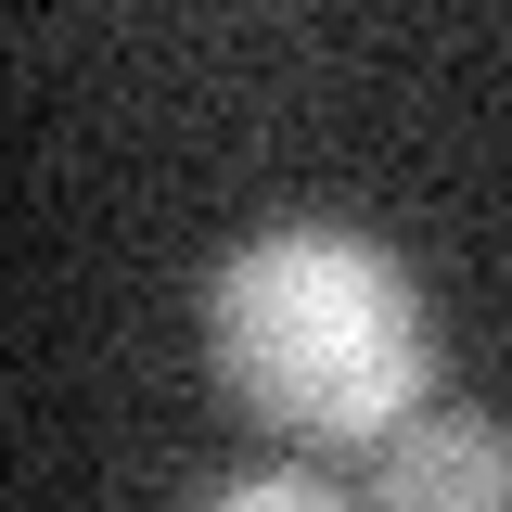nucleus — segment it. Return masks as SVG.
Returning a JSON list of instances; mask_svg holds the SVG:
<instances>
[{"instance_id": "f257e3e1", "label": "nucleus", "mask_w": 512, "mask_h": 512, "mask_svg": "<svg viewBox=\"0 0 512 512\" xmlns=\"http://www.w3.org/2000/svg\"><path fill=\"white\" fill-rule=\"evenodd\" d=\"M205 333H218L231 397H256L308 448H384L436 384V333H423L410 269L384 244H359V231L244 244L205 295Z\"/></svg>"}, {"instance_id": "7ed1b4c3", "label": "nucleus", "mask_w": 512, "mask_h": 512, "mask_svg": "<svg viewBox=\"0 0 512 512\" xmlns=\"http://www.w3.org/2000/svg\"><path fill=\"white\" fill-rule=\"evenodd\" d=\"M205 512H359V500H333L320 474H244V487H218Z\"/></svg>"}, {"instance_id": "f03ea898", "label": "nucleus", "mask_w": 512, "mask_h": 512, "mask_svg": "<svg viewBox=\"0 0 512 512\" xmlns=\"http://www.w3.org/2000/svg\"><path fill=\"white\" fill-rule=\"evenodd\" d=\"M359 512H512V436L487 410H410L372 448Z\"/></svg>"}]
</instances>
